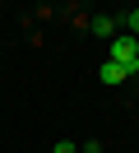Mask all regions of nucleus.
<instances>
[{"mask_svg": "<svg viewBox=\"0 0 139 153\" xmlns=\"http://www.w3.org/2000/svg\"><path fill=\"white\" fill-rule=\"evenodd\" d=\"M83 153H107V149H102V144L93 139V144H83Z\"/></svg>", "mask_w": 139, "mask_h": 153, "instance_id": "obj_6", "label": "nucleus"}, {"mask_svg": "<svg viewBox=\"0 0 139 153\" xmlns=\"http://www.w3.org/2000/svg\"><path fill=\"white\" fill-rule=\"evenodd\" d=\"M120 28H125V33H130V37H139V10H130V14H125V19H120Z\"/></svg>", "mask_w": 139, "mask_h": 153, "instance_id": "obj_4", "label": "nucleus"}, {"mask_svg": "<svg viewBox=\"0 0 139 153\" xmlns=\"http://www.w3.org/2000/svg\"><path fill=\"white\" fill-rule=\"evenodd\" d=\"M97 74H102V84H125V79H130V70H125V65H116V60H102V70H97Z\"/></svg>", "mask_w": 139, "mask_h": 153, "instance_id": "obj_3", "label": "nucleus"}, {"mask_svg": "<svg viewBox=\"0 0 139 153\" xmlns=\"http://www.w3.org/2000/svg\"><path fill=\"white\" fill-rule=\"evenodd\" d=\"M116 65L130 70V79H139V37H130V33H120V37H111V56Z\"/></svg>", "mask_w": 139, "mask_h": 153, "instance_id": "obj_1", "label": "nucleus"}, {"mask_svg": "<svg viewBox=\"0 0 139 153\" xmlns=\"http://www.w3.org/2000/svg\"><path fill=\"white\" fill-rule=\"evenodd\" d=\"M88 28L97 33V37H120V19H116V14H93Z\"/></svg>", "mask_w": 139, "mask_h": 153, "instance_id": "obj_2", "label": "nucleus"}, {"mask_svg": "<svg viewBox=\"0 0 139 153\" xmlns=\"http://www.w3.org/2000/svg\"><path fill=\"white\" fill-rule=\"evenodd\" d=\"M51 153H79V149H74V144H70V139H60V144H56V149H51Z\"/></svg>", "mask_w": 139, "mask_h": 153, "instance_id": "obj_5", "label": "nucleus"}]
</instances>
